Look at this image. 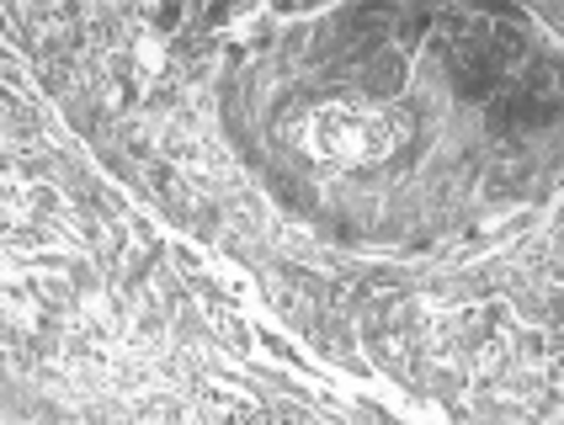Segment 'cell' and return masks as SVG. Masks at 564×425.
I'll return each instance as SVG.
<instances>
[{
    "label": "cell",
    "mask_w": 564,
    "mask_h": 425,
    "mask_svg": "<svg viewBox=\"0 0 564 425\" xmlns=\"http://www.w3.org/2000/svg\"><path fill=\"white\" fill-rule=\"evenodd\" d=\"M405 139V118L394 112H373V107H325L310 118V150L319 160H378Z\"/></svg>",
    "instance_id": "6da1fadb"
},
{
    "label": "cell",
    "mask_w": 564,
    "mask_h": 425,
    "mask_svg": "<svg viewBox=\"0 0 564 425\" xmlns=\"http://www.w3.org/2000/svg\"><path fill=\"white\" fill-rule=\"evenodd\" d=\"M214 325H219V330L229 335V346H240V351H246V325H235L229 314H214Z\"/></svg>",
    "instance_id": "7a4b0ae2"
}]
</instances>
